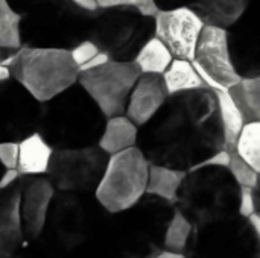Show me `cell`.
<instances>
[{"mask_svg":"<svg viewBox=\"0 0 260 258\" xmlns=\"http://www.w3.org/2000/svg\"><path fill=\"white\" fill-rule=\"evenodd\" d=\"M93 12L73 5H53L37 9L21 18V41L24 46L73 49L88 38Z\"/></svg>","mask_w":260,"mask_h":258,"instance_id":"8","label":"cell"},{"mask_svg":"<svg viewBox=\"0 0 260 258\" xmlns=\"http://www.w3.org/2000/svg\"><path fill=\"white\" fill-rule=\"evenodd\" d=\"M149 164L137 146L110 155L105 173L94 192L99 204L110 214L137 204L146 195Z\"/></svg>","mask_w":260,"mask_h":258,"instance_id":"9","label":"cell"},{"mask_svg":"<svg viewBox=\"0 0 260 258\" xmlns=\"http://www.w3.org/2000/svg\"><path fill=\"white\" fill-rule=\"evenodd\" d=\"M213 90L218 99L219 113H221V119H222V125L225 131V144L229 149H235V144L245 125V120L227 88H213Z\"/></svg>","mask_w":260,"mask_h":258,"instance_id":"26","label":"cell"},{"mask_svg":"<svg viewBox=\"0 0 260 258\" xmlns=\"http://www.w3.org/2000/svg\"><path fill=\"white\" fill-rule=\"evenodd\" d=\"M21 18L8 0H0V49L17 50L23 46L21 41Z\"/></svg>","mask_w":260,"mask_h":258,"instance_id":"28","label":"cell"},{"mask_svg":"<svg viewBox=\"0 0 260 258\" xmlns=\"http://www.w3.org/2000/svg\"><path fill=\"white\" fill-rule=\"evenodd\" d=\"M253 0H189L192 8L206 24L229 29L250 6Z\"/></svg>","mask_w":260,"mask_h":258,"instance_id":"21","label":"cell"},{"mask_svg":"<svg viewBox=\"0 0 260 258\" xmlns=\"http://www.w3.org/2000/svg\"><path fill=\"white\" fill-rule=\"evenodd\" d=\"M172 61H174V55L163 44V41L155 35L140 49V52L134 59V62L139 65L142 73H154V75H163Z\"/></svg>","mask_w":260,"mask_h":258,"instance_id":"27","label":"cell"},{"mask_svg":"<svg viewBox=\"0 0 260 258\" xmlns=\"http://www.w3.org/2000/svg\"><path fill=\"white\" fill-rule=\"evenodd\" d=\"M53 148L46 141V138L35 131L20 141L18 155V172L21 176H37L47 175L49 164L53 155Z\"/></svg>","mask_w":260,"mask_h":258,"instance_id":"20","label":"cell"},{"mask_svg":"<svg viewBox=\"0 0 260 258\" xmlns=\"http://www.w3.org/2000/svg\"><path fill=\"white\" fill-rule=\"evenodd\" d=\"M9 5L21 15H26L29 12H34L37 9H43L53 5H66L70 0H8Z\"/></svg>","mask_w":260,"mask_h":258,"instance_id":"35","label":"cell"},{"mask_svg":"<svg viewBox=\"0 0 260 258\" xmlns=\"http://www.w3.org/2000/svg\"><path fill=\"white\" fill-rule=\"evenodd\" d=\"M11 78H12V76H11V70H9V67H8V65L0 64V82L8 81V79H11Z\"/></svg>","mask_w":260,"mask_h":258,"instance_id":"47","label":"cell"},{"mask_svg":"<svg viewBox=\"0 0 260 258\" xmlns=\"http://www.w3.org/2000/svg\"><path fill=\"white\" fill-rule=\"evenodd\" d=\"M193 64L210 88H230L242 78L238 73L229 44V29L206 24L195 50Z\"/></svg>","mask_w":260,"mask_h":258,"instance_id":"13","label":"cell"},{"mask_svg":"<svg viewBox=\"0 0 260 258\" xmlns=\"http://www.w3.org/2000/svg\"><path fill=\"white\" fill-rule=\"evenodd\" d=\"M70 2H72L73 5H76L78 8L85 9V11H90V12H94V11L99 9L96 0H70Z\"/></svg>","mask_w":260,"mask_h":258,"instance_id":"43","label":"cell"},{"mask_svg":"<svg viewBox=\"0 0 260 258\" xmlns=\"http://www.w3.org/2000/svg\"><path fill=\"white\" fill-rule=\"evenodd\" d=\"M254 213V198L251 187H242L241 190V202H239V216L248 217Z\"/></svg>","mask_w":260,"mask_h":258,"instance_id":"38","label":"cell"},{"mask_svg":"<svg viewBox=\"0 0 260 258\" xmlns=\"http://www.w3.org/2000/svg\"><path fill=\"white\" fill-rule=\"evenodd\" d=\"M0 64L8 65L11 76L41 103L76 84L79 78V68L67 49L23 44Z\"/></svg>","mask_w":260,"mask_h":258,"instance_id":"6","label":"cell"},{"mask_svg":"<svg viewBox=\"0 0 260 258\" xmlns=\"http://www.w3.org/2000/svg\"><path fill=\"white\" fill-rule=\"evenodd\" d=\"M248 220H250V224H251V227H253L254 233L259 236V239H260V214H257V213H253L251 216H248Z\"/></svg>","mask_w":260,"mask_h":258,"instance_id":"45","label":"cell"},{"mask_svg":"<svg viewBox=\"0 0 260 258\" xmlns=\"http://www.w3.org/2000/svg\"><path fill=\"white\" fill-rule=\"evenodd\" d=\"M11 258H66V252L41 236L35 240H24Z\"/></svg>","mask_w":260,"mask_h":258,"instance_id":"31","label":"cell"},{"mask_svg":"<svg viewBox=\"0 0 260 258\" xmlns=\"http://www.w3.org/2000/svg\"><path fill=\"white\" fill-rule=\"evenodd\" d=\"M229 91L242 113L245 123L260 120V75L242 78Z\"/></svg>","mask_w":260,"mask_h":258,"instance_id":"25","label":"cell"},{"mask_svg":"<svg viewBox=\"0 0 260 258\" xmlns=\"http://www.w3.org/2000/svg\"><path fill=\"white\" fill-rule=\"evenodd\" d=\"M241 190L229 167L200 166L186 173L175 207L198 228L239 216Z\"/></svg>","mask_w":260,"mask_h":258,"instance_id":"4","label":"cell"},{"mask_svg":"<svg viewBox=\"0 0 260 258\" xmlns=\"http://www.w3.org/2000/svg\"><path fill=\"white\" fill-rule=\"evenodd\" d=\"M235 151L260 173V120L244 125L235 144Z\"/></svg>","mask_w":260,"mask_h":258,"instance_id":"30","label":"cell"},{"mask_svg":"<svg viewBox=\"0 0 260 258\" xmlns=\"http://www.w3.org/2000/svg\"><path fill=\"white\" fill-rule=\"evenodd\" d=\"M229 164H230V149L224 148L219 152H216L215 155H212L201 166H222V167H229Z\"/></svg>","mask_w":260,"mask_h":258,"instance_id":"39","label":"cell"},{"mask_svg":"<svg viewBox=\"0 0 260 258\" xmlns=\"http://www.w3.org/2000/svg\"><path fill=\"white\" fill-rule=\"evenodd\" d=\"M56 189L47 175L21 176V224L24 240H35L41 237L47 219L50 202Z\"/></svg>","mask_w":260,"mask_h":258,"instance_id":"17","label":"cell"},{"mask_svg":"<svg viewBox=\"0 0 260 258\" xmlns=\"http://www.w3.org/2000/svg\"><path fill=\"white\" fill-rule=\"evenodd\" d=\"M137 148L151 164L189 172L227 148L215 90L169 94L157 114L139 128Z\"/></svg>","mask_w":260,"mask_h":258,"instance_id":"1","label":"cell"},{"mask_svg":"<svg viewBox=\"0 0 260 258\" xmlns=\"http://www.w3.org/2000/svg\"><path fill=\"white\" fill-rule=\"evenodd\" d=\"M229 169L235 179L242 186V187H254L259 178V173L235 151L230 149V164Z\"/></svg>","mask_w":260,"mask_h":258,"instance_id":"33","label":"cell"},{"mask_svg":"<svg viewBox=\"0 0 260 258\" xmlns=\"http://www.w3.org/2000/svg\"><path fill=\"white\" fill-rule=\"evenodd\" d=\"M107 116L78 82L43 103L38 132L53 149L98 144Z\"/></svg>","mask_w":260,"mask_h":258,"instance_id":"2","label":"cell"},{"mask_svg":"<svg viewBox=\"0 0 260 258\" xmlns=\"http://www.w3.org/2000/svg\"><path fill=\"white\" fill-rule=\"evenodd\" d=\"M108 219L110 213L99 204L94 193L56 190L41 236L69 254L99 237Z\"/></svg>","mask_w":260,"mask_h":258,"instance_id":"5","label":"cell"},{"mask_svg":"<svg viewBox=\"0 0 260 258\" xmlns=\"http://www.w3.org/2000/svg\"><path fill=\"white\" fill-rule=\"evenodd\" d=\"M229 44L241 78L260 75V0H253L245 12L229 27Z\"/></svg>","mask_w":260,"mask_h":258,"instance_id":"16","label":"cell"},{"mask_svg":"<svg viewBox=\"0 0 260 258\" xmlns=\"http://www.w3.org/2000/svg\"><path fill=\"white\" fill-rule=\"evenodd\" d=\"M102 234L66 254V258H122L114 249V246L108 242V239Z\"/></svg>","mask_w":260,"mask_h":258,"instance_id":"32","label":"cell"},{"mask_svg":"<svg viewBox=\"0 0 260 258\" xmlns=\"http://www.w3.org/2000/svg\"><path fill=\"white\" fill-rule=\"evenodd\" d=\"M168 97L163 75L142 73L129 94L125 116L140 128L157 114Z\"/></svg>","mask_w":260,"mask_h":258,"instance_id":"18","label":"cell"},{"mask_svg":"<svg viewBox=\"0 0 260 258\" xmlns=\"http://www.w3.org/2000/svg\"><path fill=\"white\" fill-rule=\"evenodd\" d=\"M259 258H260V252H259Z\"/></svg>","mask_w":260,"mask_h":258,"instance_id":"49","label":"cell"},{"mask_svg":"<svg viewBox=\"0 0 260 258\" xmlns=\"http://www.w3.org/2000/svg\"><path fill=\"white\" fill-rule=\"evenodd\" d=\"M20 178H21V175H20L18 169H5V172L2 173V178H0V190L14 186Z\"/></svg>","mask_w":260,"mask_h":258,"instance_id":"40","label":"cell"},{"mask_svg":"<svg viewBox=\"0 0 260 258\" xmlns=\"http://www.w3.org/2000/svg\"><path fill=\"white\" fill-rule=\"evenodd\" d=\"M111 58L105 53V52H99L96 56H93L88 62H85V64H82L81 67H78L79 68V73L81 71H85V70H91V68H96V67H99V65H102V64H105L107 61H110Z\"/></svg>","mask_w":260,"mask_h":258,"instance_id":"41","label":"cell"},{"mask_svg":"<svg viewBox=\"0 0 260 258\" xmlns=\"http://www.w3.org/2000/svg\"><path fill=\"white\" fill-rule=\"evenodd\" d=\"M163 79L169 94H177L183 91L198 90L203 87H209L198 71L193 61L174 58L168 70L163 73Z\"/></svg>","mask_w":260,"mask_h":258,"instance_id":"23","label":"cell"},{"mask_svg":"<svg viewBox=\"0 0 260 258\" xmlns=\"http://www.w3.org/2000/svg\"><path fill=\"white\" fill-rule=\"evenodd\" d=\"M260 239L248 217L235 216L193 228L187 258H259Z\"/></svg>","mask_w":260,"mask_h":258,"instance_id":"10","label":"cell"},{"mask_svg":"<svg viewBox=\"0 0 260 258\" xmlns=\"http://www.w3.org/2000/svg\"><path fill=\"white\" fill-rule=\"evenodd\" d=\"M152 258H187L184 254H180V252H169V251H163L160 252L158 255Z\"/></svg>","mask_w":260,"mask_h":258,"instance_id":"46","label":"cell"},{"mask_svg":"<svg viewBox=\"0 0 260 258\" xmlns=\"http://www.w3.org/2000/svg\"><path fill=\"white\" fill-rule=\"evenodd\" d=\"M154 35L155 15L134 8H99L88 30V40L116 61H134Z\"/></svg>","mask_w":260,"mask_h":258,"instance_id":"7","label":"cell"},{"mask_svg":"<svg viewBox=\"0 0 260 258\" xmlns=\"http://www.w3.org/2000/svg\"><path fill=\"white\" fill-rule=\"evenodd\" d=\"M137 135L139 126L131 119H128L125 114L114 116L107 119L105 129L98 144L108 155H113L133 146H137Z\"/></svg>","mask_w":260,"mask_h":258,"instance_id":"22","label":"cell"},{"mask_svg":"<svg viewBox=\"0 0 260 258\" xmlns=\"http://www.w3.org/2000/svg\"><path fill=\"white\" fill-rule=\"evenodd\" d=\"M253 198H254V213L260 214V173L256 186L253 187Z\"/></svg>","mask_w":260,"mask_h":258,"instance_id":"44","label":"cell"},{"mask_svg":"<svg viewBox=\"0 0 260 258\" xmlns=\"http://www.w3.org/2000/svg\"><path fill=\"white\" fill-rule=\"evenodd\" d=\"M204 26L203 18L189 6L158 11L155 14V36L163 41L174 58L193 61Z\"/></svg>","mask_w":260,"mask_h":258,"instance_id":"15","label":"cell"},{"mask_svg":"<svg viewBox=\"0 0 260 258\" xmlns=\"http://www.w3.org/2000/svg\"><path fill=\"white\" fill-rule=\"evenodd\" d=\"M158 11H166V9H175L181 6H187L189 0H154Z\"/></svg>","mask_w":260,"mask_h":258,"instance_id":"42","label":"cell"},{"mask_svg":"<svg viewBox=\"0 0 260 258\" xmlns=\"http://www.w3.org/2000/svg\"><path fill=\"white\" fill-rule=\"evenodd\" d=\"M175 204L145 195L131 208L110 214L104 236L122 258H152L165 251V233Z\"/></svg>","mask_w":260,"mask_h":258,"instance_id":"3","label":"cell"},{"mask_svg":"<svg viewBox=\"0 0 260 258\" xmlns=\"http://www.w3.org/2000/svg\"><path fill=\"white\" fill-rule=\"evenodd\" d=\"M5 172V167L2 166V163H0V178H2V173Z\"/></svg>","mask_w":260,"mask_h":258,"instance_id":"48","label":"cell"},{"mask_svg":"<svg viewBox=\"0 0 260 258\" xmlns=\"http://www.w3.org/2000/svg\"><path fill=\"white\" fill-rule=\"evenodd\" d=\"M192 233H193L192 222L175 207L174 216L165 233V242H163L165 251L184 254Z\"/></svg>","mask_w":260,"mask_h":258,"instance_id":"29","label":"cell"},{"mask_svg":"<svg viewBox=\"0 0 260 258\" xmlns=\"http://www.w3.org/2000/svg\"><path fill=\"white\" fill-rule=\"evenodd\" d=\"M186 173L187 172L177 170L172 167H166L160 164H149L146 193L175 204L178 190L183 184Z\"/></svg>","mask_w":260,"mask_h":258,"instance_id":"24","label":"cell"},{"mask_svg":"<svg viewBox=\"0 0 260 258\" xmlns=\"http://www.w3.org/2000/svg\"><path fill=\"white\" fill-rule=\"evenodd\" d=\"M101 52V49L91 41V40H82L79 44H76L73 49H70V53H72V58L75 61V64L78 67H81L82 64L88 62L93 56H96L98 53Z\"/></svg>","mask_w":260,"mask_h":258,"instance_id":"36","label":"cell"},{"mask_svg":"<svg viewBox=\"0 0 260 258\" xmlns=\"http://www.w3.org/2000/svg\"><path fill=\"white\" fill-rule=\"evenodd\" d=\"M110 155L99 146L55 149L47 178L56 190L94 193L108 164Z\"/></svg>","mask_w":260,"mask_h":258,"instance_id":"11","label":"cell"},{"mask_svg":"<svg viewBox=\"0 0 260 258\" xmlns=\"http://www.w3.org/2000/svg\"><path fill=\"white\" fill-rule=\"evenodd\" d=\"M43 103L14 78L0 82V141H21L38 131Z\"/></svg>","mask_w":260,"mask_h":258,"instance_id":"14","label":"cell"},{"mask_svg":"<svg viewBox=\"0 0 260 258\" xmlns=\"http://www.w3.org/2000/svg\"><path fill=\"white\" fill-rule=\"evenodd\" d=\"M20 204L21 178L14 186L0 190V258H11L24 242Z\"/></svg>","mask_w":260,"mask_h":258,"instance_id":"19","label":"cell"},{"mask_svg":"<svg viewBox=\"0 0 260 258\" xmlns=\"http://www.w3.org/2000/svg\"><path fill=\"white\" fill-rule=\"evenodd\" d=\"M20 141H0V163L5 169H17Z\"/></svg>","mask_w":260,"mask_h":258,"instance_id":"37","label":"cell"},{"mask_svg":"<svg viewBox=\"0 0 260 258\" xmlns=\"http://www.w3.org/2000/svg\"><path fill=\"white\" fill-rule=\"evenodd\" d=\"M142 71L134 61L110 59L105 64L79 73L78 84L94 99L107 117L126 111L129 94Z\"/></svg>","mask_w":260,"mask_h":258,"instance_id":"12","label":"cell"},{"mask_svg":"<svg viewBox=\"0 0 260 258\" xmlns=\"http://www.w3.org/2000/svg\"><path fill=\"white\" fill-rule=\"evenodd\" d=\"M99 8H134L146 15H155L158 8L154 0H96Z\"/></svg>","mask_w":260,"mask_h":258,"instance_id":"34","label":"cell"}]
</instances>
